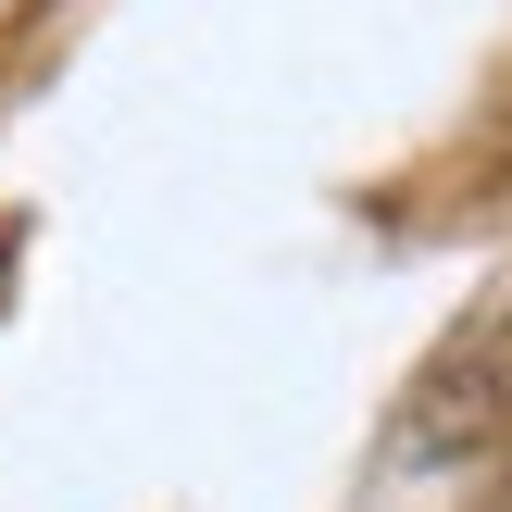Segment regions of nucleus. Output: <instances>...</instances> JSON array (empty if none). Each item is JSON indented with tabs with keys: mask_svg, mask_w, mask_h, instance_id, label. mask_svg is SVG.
<instances>
[{
	"mask_svg": "<svg viewBox=\"0 0 512 512\" xmlns=\"http://www.w3.org/2000/svg\"><path fill=\"white\" fill-rule=\"evenodd\" d=\"M500 425H512V300H488V313L425 363L413 413H400V463H463Z\"/></svg>",
	"mask_w": 512,
	"mask_h": 512,
	"instance_id": "nucleus-1",
	"label": "nucleus"
}]
</instances>
